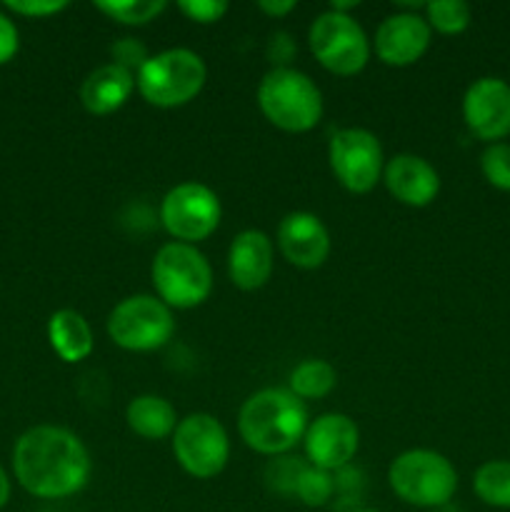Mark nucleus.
<instances>
[{"label":"nucleus","mask_w":510,"mask_h":512,"mask_svg":"<svg viewBox=\"0 0 510 512\" xmlns=\"http://www.w3.org/2000/svg\"><path fill=\"white\" fill-rule=\"evenodd\" d=\"M13 473L33 498L63 500L88 485L93 460L83 440L68 428L35 425L15 443Z\"/></svg>","instance_id":"nucleus-1"},{"label":"nucleus","mask_w":510,"mask_h":512,"mask_svg":"<svg viewBox=\"0 0 510 512\" xmlns=\"http://www.w3.org/2000/svg\"><path fill=\"white\" fill-rule=\"evenodd\" d=\"M308 408L288 388H263L240 405L238 433L250 450L260 455L290 453L308 430Z\"/></svg>","instance_id":"nucleus-2"},{"label":"nucleus","mask_w":510,"mask_h":512,"mask_svg":"<svg viewBox=\"0 0 510 512\" xmlns=\"http://www.w3.org/2000/svg\"><path fill=\"white\" fill-rule=\"evenodd\" d=\"M258 105L270 125L283 133H308L323 118V93L305 75L290 65L273 68L258 85Z\"/></svg>","instance_id":"nucleus-3"},{"label":"nucleus","mask_w":510,"mask_h":512,"mask_svg":"<svg viewBox=\"0 0 510 512\" xmlns=\"http://www.w3.org/2000/svg\"><path fill=\"white\" fill-rule=\"evenodd\" d=\"M205 80L208 68L195 50L168 48L145 60L135 73V90L155 108H180L198 98Z\"/></svg>","instance_id":"nucleus-4"},{"label":"nucleus","mask_w":510,"mask_h":512,"mask_svg":"<svg viewBox=\"0 0 510 512\" xmlns=\"http://www.w3.org/2000/svg\"><path fill=\"white\" fill-rule=\"evenodd\" d=\"M155 298L170 310H190L203 305L213 293V268L195 245L165 243L150 265Z\"/></svg>","instance_id":"nucleus-5"},{"label":"nucleus","mask_w":510,"mask_h":512,"mask_svg":"<svg viewBox=\"0 0 510 512\" xmlns=\"http://www.w3.org/2000/svg\"><path fill=\"white\" fill-rule=\"evenodd\" d=\"M388 485L403 503L415 508H440L448 505L458 490V470L443 453L413 448L390 463Z\"/></svg>","instance_id":"nucleus-6"},{"label":"nucleus","mask_w":510,"mask_h":512,"mask_svg":"<svg viewBox=\"0 0 510 512\" xmlns=\"http://www.w3.org/2000/svg\"><path fill=\"white\" fill-rule=\"evenodd\" d=\"M310 53L328 73L350 78L368 65L373 45L365 35L363 25L348 13L325 10L310 23L308 30Z\"/></svg>","instance_id":"nucleus-7"},{"label":"nucleus","mask_w":510,"mask_h":512,"mask_svg":"<svg viewBox=\"0 0 510 512\" xmlns=\"http://www.w3.org/2000/svg\"><path fill=\"white\" fill-rule=\"evenodd\" d=\"M110 340L130 353H150L163 345L175 333L173 310L155 295H130L123 298L108 315Z\"/></svg>","instance_id":"nucleus-8"},{"label":"nucleus","mask_w":510,"mask_h":512,"mask_svg":"<svg viewBox=\"0 0 510 512\" xmlns=\"http://www.w3.org/2000/svg\"><path fill=\"white\" fill-rule=\"evenodd\" d=\"M173 455L180 468L198 480H210L230 460V438L215 415L190 413L173 433Z\"/></svg>","instance_id":"nucleus-9"},{"label":"nucleus","mask_w":510,"mask_h":512,"mask_svg":"<svg viewBox=\"0 0 510 512\" xmlns=\"http://www.w3.org/2000/svg\"><path fill=\"white\" fill-rule=\"evenodd\" d=\"M328 163L348 193L365 195L383 180V145L365 128H340L330 135Z\"/></svg>","instance_id":"nucleus-10"},{"label":"nucleus","mask_w":510,"mask_h":512,"mask_svg":"<svg viewBox=\"0 0 510 512\" xmlns=\"http://www.w3.org/2000/svg\"><path fill=\"white\" fill-rule=\"evenodd\" d=\"M223 208L215 190L203 183H180L160 203V223L175 243L195 245L218 230Z\"/></svg>","instance_id":"nucleus-11"},{"label":"nucleus","mask_w":510,"mask_h":512,"mask_svg":"<svg viewBox=\"0 0 510 512\" xmlns=\"http://www.w3.org/2000/svg\"><path fill=\"white\" fill-rule=\"evenodd\" d=\"M463 120L483 143H503L510 135V85L495 75L473 80L463 95Z\"/></svg>","instance_id":"nucleus-12"},{"label":"nucleus","mask_w":510,"mask_h":512,"mask_svg":"<svg viewBox=\"0 0 510 512\" xmlns=\"http://www.w3.org/2000/svg\"><path fill=\"white\" fill-rule=\"evenodd\" d=\"M305 458L313 468L343 470L360 448V430L353 418L343 413H325L305 430Z\"/></svg>","instance_id":"nucleus-13"},{"label":"nucleus","mask_w":510,"mask_h":512,"mask_svg":"<svg viewBox=\"0 0 510 512\" xmlns=\"http://www.w3.org/2000/svg\"><path fill=\"white\" fill-rule=\"evenodd\" d=\"M430 38H433V30L425 23L423 15L405 10V13H393L380 20L373 48L380 63L390 68H405L423 58L425 50L430 48Z\"/></svg>","instance_id":"nucleus-14"},{"label":"nucleus","mask_w":510,"mask_h":512,"mask_svg":"<svg viewBox=\"0 0 510 512\" xmlns=\"http://www.w3.org/2000/svg\"><path fill=\"white\" fill-rule=\"evenodd\" d=\"M278 250L290 265L303 270H315L328 260L330 233L318 215L308 210L288 213L278 225Z\"/></svg>","instance_id":"nucleus-15"},{"label":"nucleus","mask_w":510,"mask_h":512,"mask_svg":"<svg viewBox=\"0 0 510 512\" xmlns=\"http://www.w3.org/2000/svg\"><path fill=\"white\" fill-rule=\"evenodd\" d=\"M383 183L398 203L408 208H425L440 193V175L425 158L400 153L385 163Z\"/></svg>","instance_id":"nucleus-16"},{"label":"nucleus","mask_w":510,"mask_h":512,"mask_svg":"<svg viewBox=\"0 0 510 512\" xmlns=\"http://www.w3.org/2000/svg\"><path fill=\"white\" fill-rule=\"evenodd\" d=\"M275 248L263 230H243L228 248V278L235 288L260 290L273 275Z\"/></svg>","instance_id":"nucleus-17"},{"label":"nucleus","mask_w":510,"mask_h":512,"mask_svg":"<svg viewBox=\"0 0 510 512\" xmlns=\"http://www.w3.org/2000/svg\"><path fill=\"white\" fill-rule=\"evenodd\" d=\"M135 90V75L115 63H105L85 75L80 103L90 115H110L123 108Z\"/></svg>","instance_id":"nucleus-18"},{"label":"nucleus","mask_w":510,"mask_h":512,"mask_svg":"<svg viewBox=\"0 0 510 512\" xmlns=\"http://www.w3.org/2000/svg\"><path fill=\"white\" fill-rule=\"evenodd\" d=\"M48 340L63 363H83L95 348L93 330L78 310H55L48 320Z\"/></svg>","instance_id":"nucleus-19"},{"label":"nucleus","mask_w":510,"mask_h":512,"mask_svg":"<svg viewBox=\"0 0 510 512\" xmlns=\"http://www.w3.org/2000/svg\"><path fill=\"white\" fill-rule=\"evenodd\" d=\"M125 423L138 438L143 440H165L173 438L178 428V413L170 405V400L160 395H138L125 408Z\"/></svg>","instance_id":"nucleus-20"},{"label":"nucleus","mask_w":510,"mask_h":512,"mask_svg":"<svg viewBox=\"0 0 510 512\" xmlns=\"http://www.w3.org/2000/svg\"><path fill=\"white\" fill-rule=\"evenodd\" d=\"M335 383H338V373L328 360L308 358L293 368L288 378V390L305 403V400H320L330 395Z\"/></svg>","instance_id":"nucleus-21"},{"label":"nucleus","mask_w":510,"mask_h":512,"mask_svg":"<svg viewBox=\"0 0 510 512\" xmlns=\"http://www.w3.org/2000/svg\"><path fill=\"white\" fill-rule=\"evenodd\" d=\"M473 493L490 508L510 510V460H488L473 475Z\"/></svg>","instance_id":"nucleus-22"},{"label":"nucleus","mask_w":510,"mask_h":512,"mask_svg":"<svg viewBox=\"0 0 510 512\" xmlns=\"http://www.w3.org/2000/svg\"><path fill=\"white\" fill-rule=\"evenodd\" d=\"M473 13L463 0H430L425 3V23L440 35H460L468 30Z\"/></svg>","instance_id":"nucleus-23"},{"label":"nucleus","mask_w":510,"mask_h":512,"mask_svg":"<svg viewBox=\"0 0 510 512\" xmlns=\"http://www.w3.org/2000/svg\"><path fill=\"white\" fill-rule=\"evenodd\" d=\"M95 8L110 20L123 25H148L168 8L165 0H103Z\"/></svg>","instance_id":"nucleus-24"},{"label":"nucleus","mask_w":510,"mask_h":512,"mask_svg":"<svg viewBox=\"0 0 510 512\" xmlns=\"http://www.w3.org/2000/svg\"><path fill=\"white\" fill-rule=\"evenodd\" d=\"M333 490H335L333 473L313 468V465L308 463L303 465V470H300L293 493L298 495L308 508H320V505H325L330 498H333Z\"/></svg>","instance_id":"nucleus-25"},{"label":"nucleus","mask_w":510,"mask_h":512,"mask_svg":"<svg viewBox=\"0 0 510 512\" xmlns=\"http://www.w3.org/2000/svg\"><path fill=\"white\" fill-rule=\"evenodd\" d=\"M480 173L500 193H510V143H493L480 155Z\"/></svg>","instance_id":"nucleus-26"},{"label":"nucleus","mask_w":510,"mask_h":512,"mask_svg":"<svg viewBox=\"0 0 510 512\" xmlns=\"http://www.w3.org/2000/svg\"><path fill=\"white\" fill-rule=\"evenodd\" d=\"M178 10L188 20L200 25H213L218 20H223V15L228 13L230 5L225 0H180Z\"/></svg>","instance_id":"nucleus-27"},{"label":"nucleus","mask_w":510,"mask_h":512,"mask_svg":"<svg viewBox=\"0 0 510 512\" xmlns=\"http://www.w3.org/2000/svg\"><path fill=\"white\" fill-rule=\"evenodd\" d=\"M110 63L120 65V68L130 70V73H138L140 68H143L145 60L150 58L148 50H145V45L140 43V40L135 38H120L115 40L113 45H110Z\"/></svg>","instance_id":"nucleus-28"},{"label":"nucleus","mask_w":510,"mask_h":512,"mask_svg":"<svg viewBox=\"0 0 510 512\" xmlns=\"http://www.w3.org/2000/svg\"><path fill=\"white\" fill-rule=\"evenodd\" d=\"M5 8L23 18H48V15H58L60 10L68 8L65 0H8Z\"/></svg>","instance_id":"nucleus-29"},{"label":"nucleus","mask_w":510,"mask_h":512,"mask_svg":"<svg viewBox=\"0 0 510 512\" xmlns=\"http://www.w3.org/2000/svg\"><path fill=\"white\" fill-rule=\"evenodd\" d=\"M303 465L305 463H300L298 458H275L273 463L268 465V480H275V488L278 490L293 493L295 480H298Z\"/></svg>","instance_id":"nucleus-30"},{"label":"nucleus","mask_w":510,"mask_h":512,"mask_svg":"<svg viewBox=\"0 0 510 512\" xmlns=\"http://www.w3.org/2000/svg\"><path fill=\"white\" fill-rule=\"evenodd\" d=\"M20 48V35L18 28H15L13 20L5 13H0V65L10 63V60L18 55Z\"/></svg>","instance_id":"nucleus-31"},{"label":"nucleus","mask_w":510,"mask_h":512,"mask_svg":"<svg viewBox=\"0 0 510 512\" xmlns=\"http://www.w3.org/2000/svg\"><path fill=\"white\" fill-rule=\"evenodd\" d=\"M295 53V43L290 40L288 33H275L270 35L268 43V58L273 60L275 68H285V63L290 60V55Z\"/></svg>","instance_id":"nucleus-32"},{"label":"nucleus","mask_w":510,"mask_h":512,"mask_svg":"<svg viewBox=\"0 0 510 512\" xmlns=\"http://www.w3.org/2000/svg\"><path fill=\"white\" fill-rule=\"evenodd\" d=\"M258 10H263L270 18H285L295 10V0H260Z\"/></svg>","instance_id":"nucleus-33"},{"label":"nucleus","mask_w":510,"mask_h":512,"mask_svg":"<svg viewBox=\"0 0 510 512\" xmlns=\"http://www.w3.org/2000/svg\"><path fill=\"white\" fill-rule=\"evenodd\" d=\"M8 500H10V478L3 470V465H0V510L8 505Z\"/></svg>","instance_id":"nucleus-34"},{"label":"nucleus","mask_w":510,"mask_h":512,"mask_svg":"<svg viewBox=\"0 0 510 512\" xmlns=\"http://www.w3.org/2000/svg\"><path fill=\"white\" fill-rule=\"evenodd\" d=\"M358 512H380V510H373V508H365V510H358Z\"/></svg>","instance_id":"nucleus-35"}]
</instances>
